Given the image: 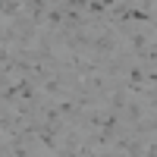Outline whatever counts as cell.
<instances>
[{
  "instance_id": "cell-1",
  "label": "cell",
  "mask_w": 157,
  "mask_h": 157,
  "mask_svg": "<svg viewBox=\"0 0 157 157\" xmlns=\"http://www.w3.org/2000/svg\"><path fill=\"white\" fill-rule=\"evenodd\" d=\"M41 32H50V35L63 32V6H60V0H50L47 3V16H44V29Z\"/></svg>"
},
{
  "instance_id": "cell-2",
  "label": "cell",
  "mask_w": 157,
  "mask_h": 157,
  "mask_svg": "<svg viewBox=\"0 0 157 157\" xmlns=\"http://www.w3.org/2000/svg\"><path fill=\"white\" fill-rule=\"evenodd\" d=\"M72 157H101V154H98V151H91V148H85V145H82V148H78V151L72 154Z\"/></svg>"
}]
</instances>
